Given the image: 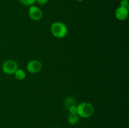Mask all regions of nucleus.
<instances>
[{
  "mask_svg": "<svg viewBox=\"0 0 129 128\" xmlns=\"http://www.w3.org/2000/svg\"><path fill=\"white\" fill-rule=\"evenodd\" d=\"M77 114L78 116L83 118H88L94 114V109L91 103L84 102L77 106Z\"/></svg>",
  "mask_w": 129,
  "mask_h": 128,
  "instance_id": "obj_1",
  "label": "nucleus"
},
{
  "mask_svg": "<svg viewBox=\"0 0 129 128\" xmlns=\"http://www.w3.org/2000/svg\"><path fill=\"white\" fill-rule=\"evenodd\" d=\"M52 34L57 38H62L67 35L68 32L66 25L61 22H54L50 27Z\"/></svg>",
  "mask_w": 129,
  "mask_h": 128,
  "instance_id": "obj_2",
  "label": "nucleus"
},
{
  "mask_svg": "<svg viewBox=\"0 0 129 128\" xmlns=\"http://www.w3.org/2000/svg\"><path fill=\"white\" fill-rule=\"evenodd\" d=\"M18 69V65L16 61L13 60H7L2 64V70L7 75H12L15 74Z\"/></svg>",
  "mask_w": 129,
  "mask_h": 128,
  "instance_id": "obj_3",
  "label": "nucleus"
},
{
  "mask_svg": "<svg viewBox=\"0 0 129 128\" xmlns=\"http://www.w3.org/2000/svg\"><path fill=\"white\" fill-rule=\"evenodd\" d=\"M28 16L34 21H39L43 16L42 11L37 6H31L28 10Z\"/></svg>",
  "mask_w": 129,
  "mask_h": 128,
  "instance_id": "obj_4",
  "label": "nucleus"
},
{
  "mask_svg": "<svg viewBox=\"0 0 129 128\" xmlns=\"http://www.w3.org/2000/svg\"><path fill=\"white\" fill-rule=\"evenodd\" d=\"M42 68V65L39 61L36 60H30L26 65V69L31 74L39 73Z\"/></svg>",
  "mask_w": 129,
  "mask_h": 128,
  "instance_id": "obj_5",
  "label": "nucleus"
},
{
  "mask_svg": "<svg viewBox=\"0 0 129 128\" xmlns=\"http://www.w3.org/2000/svg\"><path fill=\"white\" fill-rule=\"evenodd\" d=\"M128 16V8L119 6L115 11V16L120 21L126 20Z\"/></svg>",
  "mask_w": 129,
  "mask_h": 128,
  "instance_id": "obj_6",
  "label": "nucleus"
},
{
  "mask_svg": "<svg viewBox=\"0 0 129 128\" xmlns=\"http://www.w3.org/2000/svg\"><path fill=\"white\" fill-rule=\"evenodd\" d=\"M76 101L73 97H67L64 100V106L67 109H69L71 106L76 105Z\"/></svg>",
  "mask_w": 129,
  "mask_h": 128,
  "instance_id": "obj_7",
  "label": "nucleus"
},
{
  "mask_svg": "<svg viewBox=\"0 0 129 128\" xmlns=\"http://www.w3.org/2000/svg\"><path fill=\"white\" fill-rule=\"evenodd\" d=\"M68 122L71 125H75L78 123L79 120V116L78 114H69L68 117Z\"/></svg>",
  "mask_w": 129,
  "mask_h": 128,
  "instance_id": "obj_8",
  "label": "nucleus"
},
{
  "mask_svg": "<svg viewBox=\"0 0 129 128\" xmlns=\"http://www.w3.org/2000/svg\"><path fill=\"white\" fill-rule=\"evenodd\" d=\"M14 74H15V78L18 80H22L25 79V77H26L25 72L23 70H22V69H18Z\"/></svg>",
  "mask_w": 129,
  "mask_h": 128,
  "instance_id": "obj_9",
  "label": "nucleus"
},
{
  "mask_svg": "<svg viewBox=\"0 0 129 128\" xmlns=\"http://www.w3.org/2000/svg\"><path fill=\"white\" fill-rule=\"evenodd\" d=\"M23 5L26 6H31L35 4L36 0H19Z\"/></svg>",
  "mask_w": 129,
  "mask_h": 128,
  "instance_id": "obj_10",
  "label": "nucleus"
},
{
  "mask_svg": "<svg viewBox=\"0 0 129 128\" xmlns=\"http://www.w3.org/2000/svg\"><path fill=\"white\" fill-rule=\"evenodd\" d=\"M68 109H69V114H77V111H78V110H77L76 105H73V106H71Z\"/></svg>",
  "mask_w": 129,
  "mask_h": 128,
  "instance_id": "obj_11",
  "label": "nucleus"
},
{
  "mask_svg": "<svg viewBox=\"0 0 129 128\" xmlns=\"http://www.w3.org/2000/svg\"><path fill=\"white\" fill-rule=\"evenodd\" d=\"M120 6L128 8V0H122L120 1Z\"/></svg>",
  "mask_w": 129,
  "mask_h": 128,
  "instance_id": "obj_12",
  "label": "nucleus"
},
{
  "mask_svg": "<svg viewBox=\"0 0 129 128\" xmlns=\"http://www.w3.org/2000/svg\"><path fill=\"white\" fill-rule=\"evenodd\" d=\"M49 0H36L37 2L40 5H45L47 3Z\"/></svg>",
  "mask_w": 129,
  "mask_h": 128,
  "instance_id": "obj_13",
  "label": "nucleus"
},
{
  "mask_svg": "<svg viewBox=\"0 0 129 128\" xmlns=\"http://www.w3.org/2000/svg\"><path fill=\"white\" fill-rule=\"evenodd\" d=\"M77 1H78V2H82V1H84V0H76Z\"/></svg>",
  "mask_w": 129,
  "mask_h": 128,
  "instance_id": "obj_14",
  "label": "nucleus"
},
{
  "mask_svg": "<svg viewBox=\"0 0 129 128\" xmlns=\"http://www.w3.org/2000/svg\"><path fill=\"white\" fill-rule=\"evenodd\" d=\"M55 128H59V127H55Z\"/></svg>",
  "mask_w": 129,
  "mask_h": 128,
  "instance_id": "obj_15",
  "label": "nucleus"
}]
</instances>
